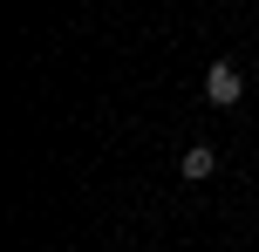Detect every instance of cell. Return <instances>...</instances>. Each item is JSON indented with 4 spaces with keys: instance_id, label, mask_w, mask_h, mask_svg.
Returning a JSON list of instances; mask_svg holds the SVG:
<instances>
[{
    "instance_id": "cell-1",
    "label": "cell",
    "mask_w": 259,
    "mask_h": 252,
    "mask_svg": "<svg viewBox=\"0 0 259 252\" xmlns=\"http://www.w3.org/2000/svg\"><path fill=\"white\" fill-rule=\"evenodd\" d=\"M239 89H246V82H239V68H232V62H211V68H205V103L232 109V103H239Z\"/></svg>"
},
{
    "instance_id": "cell-2",
    "label": "cell",
    "mask_w": 259,
    "mask_h": 252,
    "mask_svg": "<svg viewBox=\"0 0 259 252\" xmlns=\"http://www.w3.org/2000/svg\"><path fill=\"white\" fill-rule=\"evenodd\" d=\"M178 171H184V177H191V184H205V177H211V171H219V157H211V150H205V143H191V150H184V157H178Z\"/></svg>"
}]
</instances>
